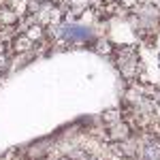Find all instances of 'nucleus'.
Segmentation results:
<instances>
[{
    "mask_svg": "<svg viewBox=\"0 0 160 160\" xmlns=\"http://www.w3.org/2000/svg\"><path fill=\"white\" fill-rule=\"evenodd\" d=\"M92 49L96 51V53H100V56H109L113 53V45L109 43V38H96L94 41V45H92Z\"/></svg>",
    "mask_w": 160,
    "mask_h": 160,
    "instance_id": "6",
    "label": "nucleus"
},
{
    "mask_svg": "<svg viewBox=\"0 0 160 160\" xmlns=\"http://www.w3.org/2000/svg\"><path fill=\"white\" fill-rule=\"evenodd\" d=\"M22 17L13 11L11 7H0V26H17Z\"/></svg>",
    "mask_w": 160,
    "mask_h": 160,
    "instance_id": "4",
    "label": "nucleus"
},
{
    "mask_svg": "<svg viewBox=\"0 0 160 160\" xmlns=\"http://www.w3.org/2000/svg\"><path fill=\"white\" fill-rule=\"evenodd\" d=\"M71 2V15H81V13L86 11V9H90V2L92 0H68Z\"/></svg>",
    "mask_w": 160,
    "mask_h": 160,
    "instance_id": "7",
    "label": "nucleus"
},
{
    "mask_svg": "<svg viewBox=\"0 0 160 160\" xmlns=\"http://www.w3.org/2000/svg\"><path fill=\"white\" fill-rule=\"evenodd\" d=\"M88 160H98V158H88Z\"/></svg>",
    "mask_w": 160,
    "mask_h": 160,
    "instance_id": "11",
    "label": "nucleus"
},
{
    "mask_svg": "<svg viewBox=\"0 0 160 160\" xmlns=\"http://www.w3.org/2000/svg\"><path fill=\"white\" fill-rule=\"evenodd\" d=\"M30 51H34V43L26 37V34H17V37L11 41V45H9V53H13V56L30 53Z\"/></svg>",
    "mask_w": 160,
    "mask_h": 160,
    "instance_id": "3",
    "label": "nucleus"
},
{
    "mask_svg": "<svg viewBox=\"0 0 160 160\" xmlns=\"http://www.w3.org/2000/svg\"><path fill=\"white\" fill-rule=\"evenodd\" d=\"M130 135H132V128L128 126L126 120H120V122H115V124L105 126V141L107 143H120L124 139H128Z\"/></svg>",
    "mask_w": 160,
    "mask_h": 160,
    "instance_id": "2",
    "label": "nucleus"
},
{
    "mask_svg": "<svg viewBox=\"0 0 160 160\" xmlns=\"http://www.w3.org/2000/svg\"><path fill=\"white\" fill-rule=\"evenodd\" d=\"M118 2H120V7H122L124 11H132L141 0H118Z\"/></svg>",
    "mask_w": 160,
    "mask_h": 160,
    "instance_id": "9",
    "label": "nucleus"
},
{
    "mask_svg": "<svg viewBox=\"0 0 160 160\" xmlns=\"http://www.w3.org/2000/svg\"><path fill=\"white\" fill-rule=\"evenodd\" d=\"M111 58H113L118 71L122 73V77L128 81V83L137 81V77H139V73H141V58H139V51H137L135 45H120V47H113Z\"/></svg>",
    "mask_w": 160,
    "mask_h": 160,
    "instance_id": "1",
    "label": "nucleus"
},
{
    "mask_svg": "<svg viewBox=\"0 0 160 160\" xmlns=\"http://www.w3.org/2000/svg\"><path fill=\"white\" fill-rule=\"evenodd\" d=\"M120 120H124L122 109H107V111H102V113H100V122H102V126L115 124V122H120Z\"/></svg>",
    "mask_w": 160,
    "mask_h": 160,
    "instance_id": "5",
    "label": "nucleus"
},
{
    "mask_svg": "<svg viewBox=\"0 0 160 160\" xmlns=\"http://www.w3.org/2000/svg\"><path fill=\"white\" fill-rule=\"evenodd\" d=\"M0 160H22L19 149H7L4 154H0Z\"/></svg>",
    "mask_w": 160,
    "mask_h": 160,
    "instance_id": "8",
    "label": "nucleus"
},
{
    "mask_svg": "<svg viewBox=\"0 0 160 160\" xmlns=\"http://www.w3.org/2000/svg\"><path fill=\"white\" fill-rule=\"evenodd\" d=\"M158 38H160V26H158Z\"/></svg>",
    "mask_w": 160,
    "mask_h": 160,
    "instance_id": "10",
    "label": "nucleus"
},
{
    "mask_svg": "<svg viewBox=\"0 0 160 160\" xmlns=\"http://www.w3.org/2000/svg\"><path fill=\"white\" fill-rule=\"evenodd\" d=\"M102 2H107V0H102Z\"/></svg>",
    "mask_w": 160,
    "mask_h": 160,
    "instance_id": "12",
    "label": "nucleus"
}]
</instances>
